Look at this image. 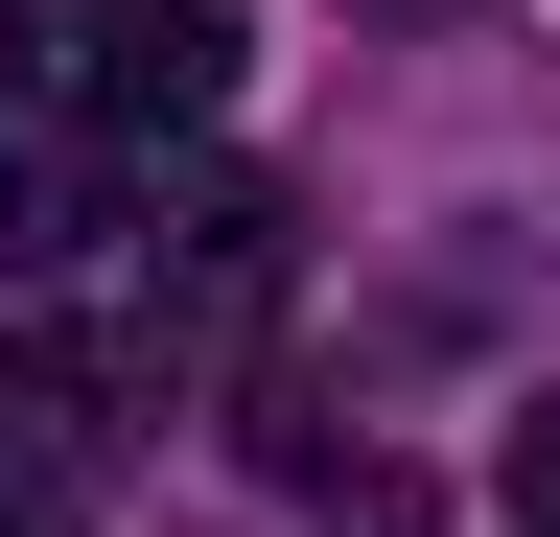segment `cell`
I'll return each instance as SVG.
<instances>
[{"mask_svg": "<svg viewBox=\"0 0 560 537\" xmlns=\"http://www.w3.org/2000/svg\"><path fill=\"white\" fill-rule=\"evenodd\" d=\"M94 234H117V187H94V141H47V117H0V257L47 281V257H94Z\"/></svg>", "mask_w": 560, "mask_h": 537, "instance_id": "cell-2", "label": "cell"}, {"mask_svg": "<svg viewBox=\"0 0 560 537\" xmlns=\"http://www.w3.org/2000/svg\"><path fill=\"white\" fill-rule=\"evenodd\" d=\"M24 47H47V0H0V71H24Z\"/></svg>", "mask_w": 560, "mask_h": 537, "instance_id": "cell-4", "label": "cell"}, {"mask_svg": "<svg viewBox=\"0 0 560 537\" xmlns=\"http://www.w3.org/2000/svg\"><path fill=\"white\" fill-rule=\"evenodd\" d=\"M0 537H47V514H0Z\"/></svg>", "mask_w": 560, "mask_h": 537, "instance_id": "cell-5", "label": "cell"}, {"mask_svg": "<svg viewBox=\"0 0 560 537\" xmlns=\"http://www.w3.org/2000/svg\"><path fill=\"white\" fill-rule=\"evenodd\" d=\"M490 491H514V537H560V397L514 421V467H490Z\"/></svg>", "mask_w": 560, "mask_h": 537, "instance_id": "cell-3", "label": "cell"}, {"mask_svg": "<svg viewBox=\"0 0 560 537\" xmlns=\"http://www.w3.org/2000/svg\"><path fill=\"white\" fill-rule=\"evenodd\" d=\"M70 94H94L117 141H187V117L234 94V0H70Z\"/></svg>", "mask_w": 560, "mask_h": 537, "instance_id": "cell-1", "label": "cell"}]
</instances>
